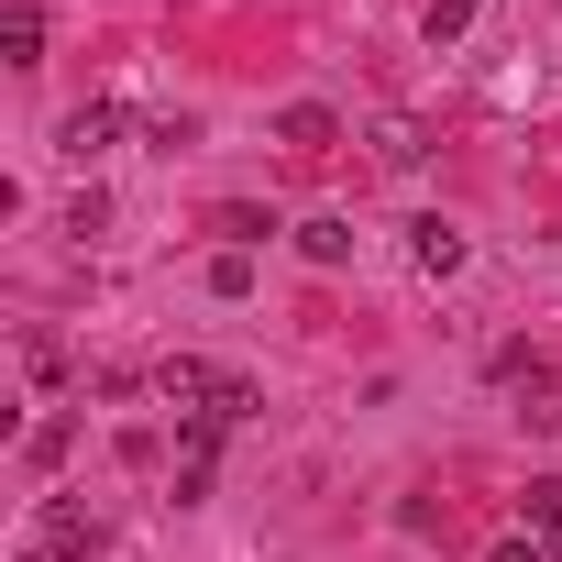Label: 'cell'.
Returning <instances> with one entry per match:
<instances>
[{"mask_svg": "<svg viewBox=\"0 0 562 562\" xmlns=\"http://www.w3.org/2000/svg\"><path fill=\"white\" fill-rule=\"evenodd\" d=\"M155 397H166L177 419H221V430H232V419L254 408V375H221V364H199V353H166V364H155Z\"/></svg>", "mask_w": 562, "mask_h": 562, "instance_id": "obj_1", "label": "cell"}, {"mask_svg": "<svg viewBox=\"0 0 562 562\" xmlns=\"http://www.w3.org/2000/svg\"><path fill=\"white\" fill-rule=\"evenodd\" d=\"M89 551H100V518L78 496H34V529H23L12 562H89Z\"/></svg>", "mask_w": 562, "mask_h": 562, "instance_id": "obj_2", "label": "cell"}, {"mask_svg": "<svg viewBox=\"0 0 562 562\" xmlns=\"http://www.w3.org/2000/svg\"><path fill=\"white\" fill-rule=\"evenodd\" d=\"M122 133H144V111H122V100H78V111L56 122V155H67V166H100Z\"/></svg>", "mask_w": 562, "mask_h": 562, "instance_id": "obj_3", "label": "cell"}, {"mask_svg": "<svg viewBox=\"0 0 562 562\" xmlns=\"http://www.w3.org/2000/svg\"><path fill=\"white\" fill-rule=\"evenodd\" d=\"M496 386L518 397V419H529V430H562V386H551V364H529L518 342L496 353Z\"/></svg>", "mask_w": 562, "mask_h": 562, "instance_id": "obj_4", "label": "cell"}, {"mask_svg": "<svg viewBox=\"0 0 562 562\" xmlns=\"http://www.w3.org/2000/svg\"><path fill=\"white\" fill-rule=\"evenodd\" d=\"M276 144H288V155H331L342 144V111L331 100H288V111H276Z\"/></svg>", "mask_w": 562, "mask_h": 562, "instance_id": "obj_5", "label": "cell"}, {"mask_svg": "<svg viewBox=\"0 0 562 562\" xmlns=\"http://www.w3.org/2000/svg\"><path fill=\"white\" fill-rule=\"evenodd\" d=\"M364 144H375V166H386V177H408V166L430 155V122H408V111H375V133H364Z\"/></svg>", "mask_w": 562, "mask_h": 562, "instance_id": "obj_6", "label": "cell"}, {"mask_svg": "<svg viewBox=\"0 0 562 562\" xmlns=\"http://www.w3.org/2000/svg\"><path fill=\"white\" fill-rule=\"evenodd\" d=\"M463 254H474V243H463L441 210H430V221H408V265H419V276H463Z\"/></svg>", "mask_w": 562, "mask_h": 562, "instance_id": "obj_7", "label": "cell"}, {"mask_svg": "<svg viewBox=\"0 0 562 562\" xmlns=\"http://www.w3.org/2000/svg\"><path fill=\"white\" fill-rule=\"evenodd\" d=\"M299 254H310V265H353V221H342V210H310V221H299Z\"/></svg>", "mask_w": 562, "mask_h": 562, "instance_id": "obj_8", "label": "cell"}, {"mask_svg": "<svg viewBox=\"0 0 562 562\" xmlns=\"http://www.w3.org/2000/svg\"><path fill=\"white\" fill-rule=\"evenodd\" d=\"M474 12H485V0H430V12H419L430 56H441V45H463V34H474Z\"/></svg>", "mask_w": 562, "mask_h": 562, "instance_id": "obj_9", "label": "cell"}, {"mask_svg": "<svg viewBox=\"0 0 562 562\" xmlns=\"http://www.w3.org/2000/svg\"><path fill=\"white\" fill-rule=\"evenodd\" d=\"M0 56H12V67H45V12H0Z\"/></svg>", "mask_w": 562, "mask_h": 562, "instance_id": "obj_10", "label": "cell"}, {"mask_svg": "<svg viewBox=\"0 0 562 562\" xmlns=\"http://www.w3.org/2000/svg\"><path fill=\"white\" fill-rule=\"evenodd\" d=\"M210 232H221V243H232V254H254V243H265V232H276V221H265V210H243V199H232V210H210Z\"/></svg>", "mask_w": 562, "mask_h": 562, "instance_id": "obj_11", "label": "cell"}, {"mask_svg": "<svg viewBox=\"0 0 562 562\" xmlns=\"http://www.w3.org/2000/svg\"><path fill=\"white\" fill-rule=\"evenodd\" d=\"M210 299H254V254H232V243L210 254Z\"/></svg>", "mask_w": 562, "mask_h": 562, "instance_id": "obj_12", "label": "cell"}, {"mask_svg": "<svg viewBox=\"0 0 562 562\" xmlns=\"http://www.w3.org/2000/svg\"><path fill=\"white\" fill-rule=\"evenodd\" d=\"M23 364H34V386H56V375H67V342H56V331H23Z\"/></svg>", "mask_w": 562, "mask_h": 562, "instance_id": "obj_13", "label": "cell"}, {"mask_svg": "<svg viewBox=\"0 0 562 562\" xmlns=\"http://www.w3.org/2000/svg\"><path fill=\"white\" fill-rule=\"evenodd\" d=\"M144 144H166V155H177V144H199V122H188V111H144Z\"/></svg>", "mask_w": 562, "mask_h": 562, "instance_id": "obj_14", "label": "cell"}, {"mask_svg": "<svg viewBox=\"0 0 562 562\" xmlns=\"http://www.w3.org/2000/svg\"><path fill=\"white\" fill-rule=\"evenodd\" d=\"M529 529H562V474H540V485H529Z\"/></svg>", "mask_w": 562, "mask_h": 562, "instance_id": "obj_15", "label": "cell"}, {"mask_svg": "<svg viewBox=\"0 0 562 562\" xmlns=\"http://www.w3.org/2000/svg\"><path fill=\"white\" fill-rule=\"evenodd\" d=\"M485 562H551V551H540V540H496Z\"/></svg>", "mask_w": 562, "mask_h": 562, "instance_id": "obj_16", "label": "cell"}, {"mask_svg": "<svg viewBox=\"0 0 562 562\" xmlns=\"http://www.w3.org/2000/svg\"><path fill=\"white\" fill-rule=\"evenodd\" d=\"M540 551H551V562H562V529H540Z\"/></svg>", "mask_w": 562, "mask_h": 562, "instance_id": "obj_17", "label": "cell"}]
</instances>
